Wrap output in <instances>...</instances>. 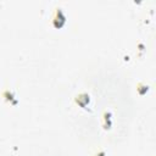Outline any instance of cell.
Masks as SVG:
<instances>
[{
    "label": "cell",
    "instance_id": "6da1fadb",
    "mask_svg": "<svg viewBox=\"0 0 156 156\" xmlns=\"http://www.w3.org/2000/svg\"><path fill=\"white\" fill-rule=\"evenodd\" d=\"M65 22H66V17H65L63 11L61 9H56L54 12V16H52V23L56 27H61Z\"/></svg>",
    "mask_w": 156,
    "mask_h": 156
},
{
    "label": "cell",
    "instance_id": "7a4b0ae2",
    "mask_svg": "<svg viewBox=\"0 0 156 156\" xmlns=\"http://www.w3.org/2000/svg\"><path fill=\"white\" fill-rule=\"evenodd\" d=\"M136 89H138V91H139L140 94H144V93L147 90V85H145V84H139Z\"/></svg>",
    "mask_w": 156,
    "mask_h": 156
},
{
    "label": "cell",
    "instance_id": "3957f363",
    "mask_svg": "<svg viewBox=\"0 0 156 156\" xmlns=\"http://www.w3.org/2000/svg\"><path fill=\"white\" fill-rule=\"evenodd\" d=\"M94 156H105V151L100 149V150H98V152H96Z\"/></svg>",
    "mask_w": 156,
    "mask_h": 156
}]
</instances>
